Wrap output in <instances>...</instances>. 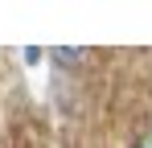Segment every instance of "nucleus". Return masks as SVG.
I'll use <instances>...</instances> for the list:
<instances>
[{"instance_id": "obj_1", "label": "nucleus", "mask_w": 152, "mask_h": 148, "mask_svg": "<svg viewBox=\"0 0 152 148\" xmlns=\"http://www.w3.org/2000/svg\"><path fill=\"white\" fill-rule=\"evenodd\" d=\"M132 148H152V127H148V132H144V136H140V140H136Z\"/></svg>"}]
</instances>
